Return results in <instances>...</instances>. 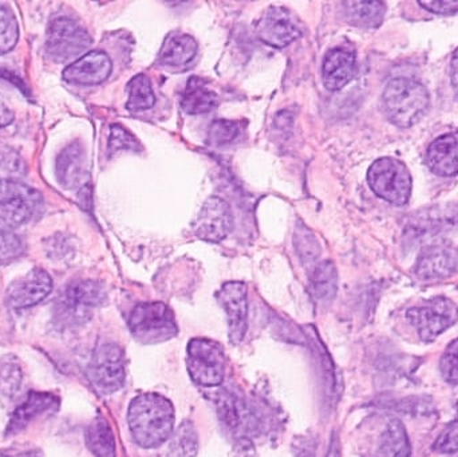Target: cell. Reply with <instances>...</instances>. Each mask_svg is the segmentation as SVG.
<instances>
[{
    "label": "cell",
    "instance_id": "cell-1",
    "mask_svg": "<svg viewBox=\"0 0 458 457\" xmlns=\"http://www.w3.org/2000/svg\"><path fill=\"white\" fill-rule=\"evenodd\" d=\"M174 408L165 397L144 394L131 400L128 423L134 442L142 448H156L174 434Z\"/></svg>",
    "mask_w": 458,
    "mask_h": 457
},
{
    "label": "cell",
    "instance_id": "cell-2",
    "mask_svg": "<svg viewBox=\"0 0 458 457\" xmlns=\"http://www.w3.org/2000/svg\"><path fill=\"white\" fill-rule=\"evenodd\" d=\"M429 107V91L422 83L409 78H395L384 91V110L387 120L400 128L419 123Z\"/></svg>",
    "mask_w": 458,
    "mask_h": 457
},
{
    "label": "cell",
    "instance_id": "cell-3",
    "mask_svg": "<svg viewBox=\"0 0 458 457\" xmlns=\"http://www.w3.org/2000/svg\"><path fill=\"white\" fill-rule=\"evenodd\" d=\"M131 334L142 343H160L179 333L174 311L161 302L140 303L129 317Z\"/></svg>",
    "mask_w": 458,
    "mask_h": 457
},
{
    "label": "cell",
    "instance_id": "cell-4",
    "mask_svg": "<svg viewBox=\"0 0 458 457\" xmlns=\"http://www.w3.org/2000/svg\"><path fill=\"white\" fill-rule=\"evenodd\" d=\"M225 349L216 341L209 338H195L188 343L187 368L191 378L207 388L219 386L225 380Z\"/></svg>",
    "mask_w": 458,
    "mask_h": 457
},
{
    "label": "cell",
    "instance_id": "cell-5",
    "mask_svg": "<svg viewBox=\"0 0 458 457\" xmlns=\"http://www.w3.org/2000/svg\"><path fill=\"white\" fill-rule=\"evenodd\" d=\"M368 182L373 192L394 206H405L411 195V177L403 161L379 158L371 164Z\"/></svg>",
    "mask_w": 458,
    "mask_h": 457
},
{
    "label": "cell",
    "instance_id": "cell-6",
    "mask_svg": "<svg viewBox=\"0 0 458 457\" xmlns=\"http://www.w3.org/2000/svg\"><path fill=\"white\" fill-rule=\"evenodd\" d=\"M43 199L34 188L0 179V223L7 227H18L30 222L42 208Z\"/></svg>",
    "mask_w": 458,
    "mask_h": 457
},
{
    "label": "cell",
    "instance_id": "cell-7",
    "mask_svg": "<svg viewBox=\"0 0 458 457\" xmlns=\"http://www.w3.org/2000/svg\"><path fill=\"white\" fill-rule=\"evenodd\" d=\"M406 318L425 343L436 340L458 321L456 303L445 297L433 298L424 305L409 309Z\"/></svg>",
    "mask_w": 458,
    "mask_h": 457
},
{
    "label": "cell",
    "instance_id": "cell-8",
    "mask_svg": "<svg viewBox=\"0 0 458 457\" xmlns=\"http://www.w3.org/2000/svg\"><path fill=\"white\" fill-rule=\"evenodd\" d=\"M90 46V35L85 27L72 19L61 16L54 19L48 26L46 48L54 61H72L85 53Z\"/></svg>",
    "mask_w": 458,
    "mask_h": 457
},
{
    "label": "cell",
    "instance_id": "cell-9",
    "mask_svg": "<svg viewBox=\"0 0 458 457\" xmlns=\"http://www.w3.org/2000/svg\"><path fill=\"white\" fill-rule=\"evenodd\" d=\"M89 377L93 385L105 394H114L125 383V357L117 343H106L94 351Z\"/></svg>",
    "mask_w": 458,
    "mask_h": 457
},
{
    "label": "cell",
    "instance_id": "cell-10",
    "mask_svg": "<svg viewBox=\"0 0 458 457\" xmlns=\"http://www.w3.org/2000/svg\"><path fill=\"white\" fill-rule=\"evenodd\" d=\"M256 34L266 45L282 48L295 42L303 34V27L295 13L287 8L274 5L264 11L259 19Z\"/></svg>",
    "mask_w": 458,
    "mask_h": 457
},
{
    "label": "cell",
    "instance_id": "cell-11",
    "mask_svg": "<svg viewBox=\"0 0 458 457\" xmlns=\"http://www.w3.org/2000/svg\"><path fill=\"white\" fill-rule=\"evenodd\" d=\"M198 238L211 243H219L233 230V215L227 201L220 198H209L199 212L192 224Z\"/></svg>",
    "mask_w": 458,
    "mask_h": 457
},
{
    "label": "cell",
    "instance_id": "cell-12",
    "mask_svg": "<svg viewBox=\"0 0 458 457\" xmlns=\"http://www.w3.org/2000/svg\"><path fill=\"white\" fill-rule=\"evenodd\" d=\"M216 297L227 316L229 340L237 345L244 340L248 330L247 286L242 282H227Z\"/></svg>",
    "mask_w": 458,
    "mask_h": 457
},
{
    "label": "cell",
    "instance_id": "cell-13",
    "mask_svg": "<svg viewBox=\"0 0 458 457\" xmlns=\"http://www.w3.org/2000/svg\"><path fill=\"white\" fill-rule=\"evenodd\" d=\"M51 290H53L51 276L42 268H34L8 287L5 300L10 308L21 310L42 302L50 294Z\"/></svg>",
    "mask_w": 458,
    "mask_h": 457
},
{
    "label": "cell",
    "instance_id": "cell-14",
    "mask_svg": "<svg viewBox=\"0 0 458 457\" xmlns=\"http://www.w3.org/2000/svg\"><path fill=\"white\" fill-rule=\"evenodd\" d=\"M458 271V249L449 244H438L420 255L416 274L421 281H440Z\"/></svg>",
    "mask_w": 458,
    "mask_h": 457
},
{
    "label": "cell",
    "instance_id": "cell-15",
    "mask_svg": "<svg viewBox=\"0 0 458 457\" xmlns=\"http://www.w3.org/2000/svg\"><path fill=\"white\" fill-rule=\"evenodd\" d=\"M113 64L102 51H90L64 69V78L78 85H98L109 78Z\"/></svg>",
    "mask_w": 458,
    "mask_h": 457
},
{
    "label": "cell",
    "instance_id": "cell-16",
    "mask_svg": "<svg viewBox=\"0 0 458 457\" xmlns=\"http://www.w3.org/2000/svg\"><path fill=\"white\" fill-rule=\"evenodd\" d=\"M357 72L355 54L346 48L336 47L326 54L322 75L326 89L338 91L352 82Z\"/></svg>",
    "mask_w": 458,
    "mask_h": 457
},
{
    "label": "cell",
    "instance_id": "cell-17",
    "mask_svg": "<svg viewBox=\"0 0 458 457\" xmlns=\"http://www.w3.org/2000/svg\"><path fill=\"white\" fill-rule=\"evenodd\" d=\"M58 405L59 400L55 394H47V392H31L11 416L5 434L7 436L19 434L27 428L32 420L48 410H53L54 408H58Z\"/></svg>",
    "mask_w": 458,
    "mask_h": 457
},
{
    "label": "cell",
    "instance_id": "cell-18",
    "mask_svg": "<svg viewBox=\"0 0 458 457\" xmlns=\"http://www.w3.org/2000/svg\"><path fill=\"white\" fill-rule=\"evenodd\" d=\"M427 165L433 173L443 177L458 174V131L444 134L430 144Z\"/></svg>",
    "mask_w": 458,
    "mask_h": 457
},
{
    "label": "cell",
    "instance_id": "cell-19",
    "mask_svg": "<svg viewBox=\"0 0 458 457\" xmlns=\"http://www.w3.org/2000/svg\"><path fill=\"white\" fill-rule=\"evenodd\" d=\"M198 51L195 38L182 32H172L158 53V63L169 69H185L195 61Z\"/></svg>",
    "mask_w": 458,
    "mask_h": 457
},
{
    "label": "cell",
    "instance_id": "cell-20",
    "mask_svg": "<svg viewBox=\"0 0 458 457\" xmlns=\"http://www.w3.org/2000/svg\"><path fill=\"white\" fill-rule=\"evenodd\" d=\"M105 300H106V292L101 284L94 281H77L67 286L62 306L67 313L81 316L89 309L101 306Z\"/></svg>",
    "mask_w": 458,
    "mask_h": 457
},
{
    "label": "cell",
    "instance_id": "cell-21",
    "mask_svg": "<svg viewBox=\"0 0 458 457\" xmlns=\"http://www.w3.org/2000/svg\"><path fill=\"white\" fill-rule=\"evenodd\" d=\"M56 173L61 184L66 188H78L85 184L88 177L86 157L80 144H72L61 153L56 163Z\"/></svg>",
    "mask_w": 458,
    "mask_h": 457
},
{
    "label": "cell",
    "instance_id": "cell-22",
    "mask_svg": "<svg viewBox=\"0 0 458 457\" xmlns=\"http://www.w3.org/2000/svg\"><path fill=\"white\" fill-rule=\"evenodd\" d=\"M411 448L405 427L397 419H390L377 445L376 457H411Z\"/></svg>",
    "mask_w": 458,
    "mask_h": 457
},
{
    "label": "cell",
    "instance_id": "cell-23",
    "mask_svg": "<svg viewBox=\"0 0 458 457\" xmlns=\"http://www.w3.org/2000/svg\"><path fill=\"white\" fill-rule=\"evenodd\" d=\"M219 104L216 93L203 80L192 77L182 96V107L187 114H206Z\"/></svg>",
    "mask_w": 458,
    "mask_h": 457
},
{
    "label": "cell",
    "instance_id": "cell-24",
    "mask_svg": "<svg viewBox=\"0 0 458 457\" xmlns=\"http://www.w3.org/2000/svg\"><path fill=\"white\" fill-rule=\"evenodd\" d=\"M342 7L346 21L363 29L381 26L386 13V5L382 2H344Z\"/></svg>",
    "mask_w": 458,
    "mask_h": 457
},
{
    "label": "cell",
    "instance_id": "cell-25",
    "mask_svg": "<svg viewBox=\"0 0 458 457\" xmlns=\"http://www.w3.org/2000/svg\"><path fill=\"white\" fill-rule=\"evenodd\" d=\"M310 294L317 302L328 303L338 290V274L333 262L319 263L312 271L309 284Z\"/></svg>",
    "mask_w": 458,
    "mask_h": 457
},
{
    "label": "cell",
    "instance_id": "cell-26",
    "mask_svg": "<svg viewBox=\"0 0 458 457\" xmlns=\"http://www.w3.org/2000/svg\"><path fill=\"white\" fill-rule=\"evenodd\" d=\"M86 444L96 457H115V439L106 419L98 416L86 429Z\"/></svg>",
    "mask_w": 458,
    "mask_h": 457
},
{
    "label": "cell",
    "instance_id": "cell-27",
    "mask_svg": "<svg viewBox=\"0 0 458 457\" xmlns=\"http://www.w3.org/2000/svg\"><path fill=\"white\" fill-rule=\"evenodd\" d=\"M126 109L133 113L144 112L155 106L156 96L152 82L145 74H139L128 83Z\"/></svg>",
    "mask_w": 458,
    "mask_h": 457
},
{
    "label": "cell",
    "instance_id": "cell-28",
    "mask_svg": "<svg viewBox=\"0 0 458 457\" xmlns=\"http://www.w3.org/2000/svg\"><path fill=\"white\" fill-rule=\"evenodd\" d=\"M310 340L314 343L315 351H317L318 359H319L320 369H322L323 373V383H325L326 394H327L328 399L335 402L336 397L341 394V392H339V381L338 377H336L335 365H334L333 360H331L328 351H326L322 341L319 340L318 335H315V333H311Z\"/></svg>",
    "mask_w": 458,
    "mask_h": 457
},
{
    "label": "cell",
    "instance_id": "cell-29",
    "mask_svg": "<svg viewBox=\"0 0 458 457\" xmlns=\"http://www.w3.org/2000/svg\"><path fill=\"white\" fill-rule=\"evenodd\" d=\"M23 383V372L18 360L13 356L4 357L0 361V394L13 399L18 396Z\"/></svg>",
    "mask_w": 458,
    "mask_h": 457
},
{
    "label": "cell",
    "instance_id": "cell-30",
    "mask_svg": "<svg viewBox=\"0 0 458 457\" xmlns=\"http://www.w3.org/2000/svg\"><path fill=\"white\" fill-rule=\"evenodd\" d=\"M199 450L198 434L191 423H182L174 434L171 444L172 457H195Z\"/></svg>",
    "mask_w": 458,
    "mask_h": 457
},
{
    "label": "cell",
    "instance_id": "cell-31",
    "mask_svg": "<svg viewBox=\"0 0 458 457\" xmlns=\"http://www.w3.org/2000/svg\"><path fill=\"white\" fill-rule=\"evenodd\" d=\"M19 38V26L13 13L0 4V55L15 47Z\"/></svg>",
    "mask_w": 458,
    "mask_h": 457
},
{
    "label": "cell",
    "instance_id": "cell-32",
    "mask_svg": "<svg viewBox=\"0 0 458 457\" xmlns=\"http://www.w3.org/2000/svg\"><path fill=\"white\" fill-rule=\"evenodd\" d=\"M217 412H219L220 419L223 423L228 427L229 429H237L242 423V404L236 397L232 394H220L217 399Z\"/></svg>",
    "mask_w": 458,
    "mask_h": 457
},
{
    "label": "cell",
    "instance_id": "cell-33",
    "mask_svg": "<svg viewBox=\"0 0 458 457\" xmlns=\"http://www.w3.org/2000/svg\"><path fill=\"white\" fill-rule=\"evenodd\" d=\"M240 123L231 120H216L209 126L208 142L216 147L231 144L239 137Z\"/></svg>",
    "mask_w": 458,
    "mask_h": 457
},
{
    "label": "cell",
    "instance_id": "cell-34",
    "mask_svg": "<svg viewBox=\"0 0 458 457\" xmlns=\"http://www.w3.org/2000/svg\"><path fill=\"white\" fill-rule=\"evenodd\" d=\"M24 244L15 233L0 230V265L13 262L23 255Z\"/></svg>",
    "mask_w": 458,
    "mask_h": 457
},
{
    "label": "cell",
    "instance_id": "cell-35",
    "mask_svg": "<svg viewBox=\"0 0 458 457\" xmlns=\"http://www.w3.org/2000/svg\"><path fill=\"white\" fill-rule=\"evenodd\" d=\"M441 376L446 383L458 385V338L449 343L440 361Z\"/></svg>",
    "mask_w": 458,
    "mask_h": 457
},
{
    "label": "cell",
    "instance_id": "cell-36",
    "mask_svg": "<svg viewBox=\"0 0 458 457\" xmlns=\"http://www.w3.org/2000/svg\"><path fill=\"white\" fill-rule=\"evenodd\" d=\"M110 152H118V150H141V144L139 140L126 131L123 126L113 125L110 128L109 139Z\"/></svg>",
    "mask_w": 458,
    "mask_h": 457
},
{
    "label": "cell",
    "instance_id": "cell-37",
    "mask_svg": "<svg viewBox=\"0 0 458 457\" xmlns=\"http://www.w3.org/2000/svg\"><path fill=\"white\" fill-rule=\"evenodd\" d=\"M433 450L440 453H458V421L446 427L445 431L436 440Z\"/></svg>",
    "mask_w": 458,
    "mask_h": 457
},
{
    "label": "cell",
    "instance_id": "cell-38",
    "mask_svg": "<svg viewBox=\"0 0 458 457\" xmlns=\"http://www.w3.org/2000/svg\"><path fill=\"white\" fill-rule=\"evenodd\" d=\"M296 249H298L299 254L304 260L317 259L320 252L317 239L312 233L306 231V228L301 231V233L296 235Z\"/></svg>",
    "mask_w": 458,
    "mask_h": 457
},
{
    "label": "cell",
    "instance_id": "cell-39",
    "mask_svg": "<svg viewBox=\"0 0 458 457\" xmlns=\"http://www.w3.org/2000/svg\"><path fill=\"white\" fill-rule=\"evenodd\" d=\"M0 166L11 173H24L26 169L21 156L10 148H0Z\"/></svg>",
    "mask_w": 458,
    "mask_h": 457
},
{
    "label": "cell",
    "instance_id": "cell-40",
    "mask_svg": "<svg viewBox=\"0 0 458 457\" xmlns=\"http://www.w3.org/2000/svg\"><path fill=\"white\" fill-rule=\"evenodd\" d=\"M420 5L430 13L440 15H454L458 13V0H433V2H420Z\"/></svg>",
    "mask_w": 458,
    "mask_h": 457
},
{
    "label": "cell",
    "instance_id": "cell-41",
    "mask_svg": "<svg viewBox=\"0 0 458 457\" xmlns=\"http://www.w3.org/2000/svg\"><path fill=\"white\" fill-rule=\"evenodd\" d=\"M0 457H43V455L37 448H11V450L0 451Z\"/></svg>",
    "mask_w": 458,
    "mask_h": 457
},
{
    "label": "cell",
    "instance_id": "cell-42",
    "mask_svg": "<svg viewBox=\"0 0 458 457\" xmlns=\"http://www.w3.org/2000/svg\"><path fill=\"white\" fill-rule=\"evenodd\" d=\"M293 447L296 457H315V445L312 440L301 439Z\"/></svg>",
    "mask_w": 458,
    "mask_h": 457
},
{
    "label": "cell",
    "instance_id": "cell-43",
    "mask_svg": "<svg viewBox=\"0 0 458 457\" xmlns=\"http://www.w3.org/2000/svg\"><path fill=\"white\" fill-rule=\"evenodd\" d=\"M13 112L10 109L4 99L0 96V128L7 126L8 123H13Z\"/></svg>",
    "mask_w": 458,
    "mask_h": 457
},
{
    "label": "cell",
    "instance_id": "cell-44",
    "mask_svg": "<svg viewBox=\"0 0 458 457\" xmlns=\"http://www.w3.org/2000/svg\"><path fill=\"white\" fill-rule=\"evenodd\" d=\"M451 80L454 90L456 91L458 96V48L454 53L451 61Z\"/></svg>",
    "mask_w": 458,
    "mask_h": 457
},
{
    "label": "cell",
    "instance_id": "cell-45",
    "mask_svg": "<svg viewBox=\"0 0 458 457\" xmlns=\"http://www.w3.org/2000/svg\"><path fill=\"white\" fill-rule=\"evenodd\" d=\"M326 457H341V445H339V439L336 435H334L333 439H331L330 448H328Z\"/></svg>",
    "mask_w": 458,
    "mask_h": 457
},
{
    "label": "cell",
    "instance_id": "cell-46",
    "mask_svg": "<svg viewBox=\"0 0 458 457\" xmlns=\"http://www.w3.org/2000/svg\"><path fill=\"white\" fill-rule=\"evenodd\" d=\"M456 410H457V413H458V402H457V407H456Z\"/></svg>",
    "mask_w": 458,
    "mask_h": 457
}]
</instances>
